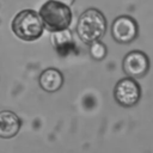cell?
I'll return each mask as SVG.
<instances>
[{"instance_id":"6da1fadb","label":"cell","mask_w":153,"mask_h":153,"mask_svg":"<svg viewBox=\"0 0 153 153\" xmlns=\"http://www.w3.org/2000/svg\"><path fill=\"white\" fill-rule=\"evenodd\" d=\"M11 27L13 33L23 41H36L43 33V23L37 12L33 10H23L12 19Z\"/></svg>"},{"instance_id":"7a4b0ae2","label":"cell","mask_w":153,"mask_h":153,"mask_svg":"<svg viewBox=\"0 0 153 153\" xmlns=\"http://www.w3.org/2000/svg\"><path fill=\"white\" fill-rule=\"evenodd\" d=\"M39 18L43 26L49 31L56 32L68 29L72 22V12L67 5L49 0L39 8Z\"/></svg>"},{"instance_id":"3957f363","label":"cell","mask_w":153,"mask_h":153,"mask_svg":"<svg viewBox=\"0 0 153 153\" xmlns=\"http://www.w3.org/2000/svg\"><path fill=\"white\" fill-rule=\"evenodd\" d=\"M106 30V22L103 13L98 10H86L79 18L76 32L79 38L85 43H93L99 41Z\"/></svg>"},{"instance_id":"277c9868","label":"cell","mask_w":153,"mask_h":153,"mask_svg":"<svg viewBox=\"0 0 153 153\" xmlns=\"http://www.w3.org/2000/svg\"><path fill=\"white\" fill-rule=\"evenodd\" d=\"M140 98V87L131 78L122 79L115 87V99L123 106H131Z\"/></svg>"},{"instance_id":"5b68a950","label":"cell","mask_w":153,"mask_h":153,"mask_svg":"<svg viewBox=\"0 0 153 153\" xmlns=\"http://www.w3.org/2000/svg\"><path fill=\"white\" fill-rule=\"evenodd\" d=\"M149 67V61L142 51H130L123 60V69L128 76L141 78L143 76Z\"/></svg>"},{"instance_id":"8992f818","label":"cell","mask_w":153,"mask_h":153,"mask_svg":"<svg viewBox=\"0 0 153 153\" xmlns=\"http://www.w3.org/2000/svg\"><path fill=\"white\" fill-rule=\"evenodd\" d=\"M137 35V25L130 17H118L112 23V36L120 43H129Z\"/></svg>"},{"instance_id":"52a82bcc","label":"cell","mask_w":153,"mask_h":153,"mask_svg":"<svg viewBox=\"0 0 153 153\" xmlns=\"http://www.w3.org/2000/svg\"><path fill=\"white\" fill-rule=\"evenodd\" d=\"M22 122L17 114L10 110L0 111V137L1 139H11L14 137L19 129Z\"/></svg>"},{"instance_id":"ba28073f","label":"cell","mask_w":153,"mask_h":153,"mask_svg":"<svg viewBox=\"0 0 153 153\" xmlns=\"http://www.w3.org/2000/svg\"><path fill=\"white\" fill-rule=\"evenodd\" d=\"M63 84V76L56 68H47L39 75V85L47 92H55L60 90Z\"/></svg>"},{"instance_id":"9c48e42d","label":"cell","mask_w":153,"mask_h":153,"mask_svg":"<svg viewBox=\"0 0 153 153\" xmlns=\"http://www.w3.org/2000/svg\"><path fill=\"white\" fill-rule=\"evenodd\" d=\"M51 42L57 50L59 54L61 55H67L69 51L73 50L74 43L72 38V33L69 30H62V31H56L51 36Z\"/></svg>"},{"instance_id":"30bf717a","label":"cell","mask_w":153,"mask_h":153,"mask_svg":"<svg viewBox=\"0 0 153 153\" xmlns=\"http://www.w3.org/2000/svg\"><path fill=\"white\" fill-rule=\"evenodd\" d=\"M90 53H91V55H92L93 59L102 60V59L105 56V54H106V47H105L103 43H100L99 41L93 42V43L91 44Z\"/></svg>"},{"instance_id":"8fae6325","label":"cell","mask_w":153,"mask_h":153,"mask_svg":"<svg viewBox=\"0 0 153 153\" xmlns=\"http://www.w3.org/2000/svg\"><path fill=\"white\" fill-rule=\"evenodd\" d=\"M54 1L61 2V4H63V5H67V6H69V5H72V4L74 2V0H54Z\"/></svg>"}]
</instances>
